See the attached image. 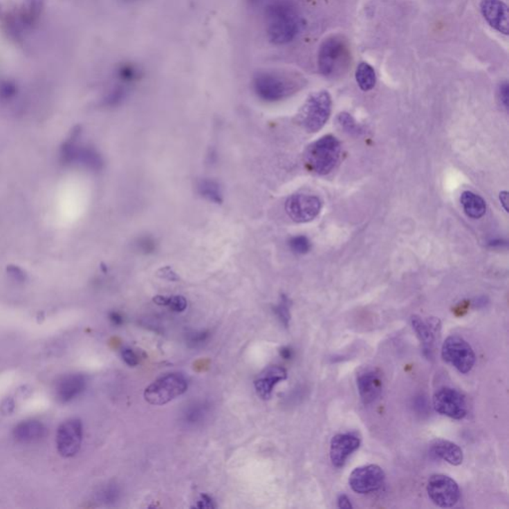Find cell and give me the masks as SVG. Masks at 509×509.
<instances>
[{"instance_id": "1", "label": "cell", "mask_w": 509, "mask_h": 509, "mask_svg": "<svg viewBox=\"0 0 509 509\" xmlns=\"http://www.w3.org/2000/svg\"><path fill=\"white\" fill-rule=\"evenodd\" d=\"M301 26L295 6L286 0H276L266 9V30L270 42L276 45L290 43Z\"/></svg>"}, {"instance_id": "2", "label": "cell", "mask_w": 509, "mask_h": 509, "mask_svg": "<svg viewBox=\"0 0 509 509\" xmlns=\"http://www.w3.org/2000/svg\"><path fill=\"white\" fill-rule=\"evenodd\" d=\"M318 69L329 79L340 78L351 63L349 42L340 35H333L322 42L318 51Z\"/></svg>"}, {"instance_id": "3", "label": "cell", "mask_w": 509, "mask_h": 509, "mask_svg": "<svg viewBox=\"0 0 509 509\" xmlns=\"http://www.w3.org/2000/svg\"><path fill=\"white\" fill-rule=\"evenodd\" d=\"M301 88V81L279 72H259L253 79V89L261 100L269 103L281 101Z\"/></svg>"}, {"instance_id": "4", "label": "cell", "mask_w": 509, "mask_h": 509, "mask_svg": "<svg viewBox=\"0 0 509 509\" xmlns=\"http://www.w3.org/2000/svg\"><path fill=\"white\" fill-rule=\"evenodd\" d=\"M342 154L340 140L333 136H326L313 142L306 149L304 161L311 172L320 175L331 174L337 165Z\"/></svg>"}, {"instance_id": "5", "label": "cell", "mask_w": 509, "mask_h": 509, "mask_svg": "<svg viewBox=\"0 0 509 509\" xmlns=\"http://www.w3.org/2000/svg\"><path fill=\"white\" fill-rule=\"evenodd\" d=\"M331 113V95L322 91L308 97L297 115V120L306 131L317 133L326 124Z\"/></svg>"}, {"instance_id": "6", "label": "cell", "mask_w": 509, "mask_h": 509, "mask_svg": "<svg viewBox=\"0 0 509 509\" xmlns=\"http://www.w3.org/2000/svg\"><path fill=\"white\" fill-rule=\"evenodd\" d=\"M188 383L179 373H170L160 377L145 391V399L151 405L161 406L184 394Z\"/></svg>"}, {"instance_id": "7", "label": "cell", "mask_w": 509, "mask_h": 509, "mask_svg": "<svg viewBox=\"0 0 509 509\" xmlns=\"http://www.w3.org/2000/svg\"><path fill=\"white\" fill-rule=\"evenodd\" d=\"M442 358L463 374L469 373L476 363L474 349L458 335L449 336L443 343Z\"/></svg>"}, {"instance_id": "8", "label": "cell", "mask_w": 509, "mask_h": 509, "mask_svg": "<svg viewBox=\"0 0 509 509\" xmlns=\"http://www.w3.org/2000/svg\"><path fill=\"white\" fill-rule=\"evenodd\" d=\"M427 492L431 501L443 508H453L461 497L458 483L445 474H434L429 477Z\"/></svg>"}, {"instance_id": "9", "label": "cell", "mask_w": 509, "mask_h": 509, "mask_svg": "<svg viewBox=\"0 0 509 509\" xmlns=\"http://www.w3.org/2000/svg\"><path fill=\"white\" fill-rule=\"evenodd\" d=\"M433 405L436 412L454 420L463 419L468 414L465 396L453 388L438 389L434 395Z\"/></svg>"}, {"instance_id": "10", "label": "cell", "mask_w": 509, "mask_h": 509, "mask_svg": "<svg viewBox=\"0 0 509 509\" xmlns=\"http://www.w3.org/2000/svg\"><path fill=\"white\" fill-rule=\"evenodd\" d=\"M385 481V472L377 465L359 467L349 476V485L353 492L366 494L380 490Z\"/></svg>"}, {"instance_id": "11", "label": "cell", "mask_w": 509, "mask_h": 509, "mask_svg": "<svg viewBox=\"0 0 509 509\" xmlns=\"http://www.w3.org/2000/svg\"><path fill=\"white\" fill-rule=\"evenodd\" d=\"M322 209V201L315 195L295 194L286 202V211L293 221L308 223L313 221Z\"/></svg>"}, {"instance_id": "12", "label": "cell", "mask_w": 509, "mask_h": 509, "mask_svg": "<svg viewBox=\"0 0 509 509\" xmlns=\"http://www.w3.org/2000/svg\"><path fill=\"white\" fill-rule=\"evenodd\" d=\"M82 440L83 426L81 421L77 419L68 420L59 427L57 432V449L64 458H71L78 453Z\"/></svg>"}, {"instance_id": "13", "label": "cell", "mask_w": 509, "mask_h": 509, "mask_svg": "<svg viewBox=\"0 0 509 509\" xmlns=\"http://www.w3.org/2000/svg\"><path fill=\"white\" fill-rule=\"evenodd\" d=\"M481 11L483 18L495 30L508 35L509 32L508 8L501 0H483Z\"/></svg>"}, {"instance_id": "14", "label": "cell", "mask_w": 509, "mask_h": 509, "mask_svg": "<svg viewBox=\"0 0 509 509\" xmlns=\"http://www.w3.org/2000/svg\"><path fill=\"white\" fill-rule=\"evenodd\" d=\"M360 447V440L351 434H338L331 443V461L335 468H342L347 459Z\"/></svg>"}, {"instance_id": "15", "label": "cell", "mask_w": 509, "mask_h": 509, "mask_svg": "<svg viewBox=\"0 0 509 509\" xmlns=\"http://www.w3.org/2000/svg\"><path fill=\"white\" fill-rule=\"evenodd\" d=\"M411 324L415 333H417L420 342L422 343L423 351L427 358H432L434 351V345L436 342V334H437L438 328L440 327L438 320L436 318H429L428 322H424L421 317L418 315H413L411 317Z\"/></svg>"}, {"instance_id": "16", "label": "cell", "mask_w": 509, "mask_h": 509, "mask_svg": "<svg viewBox=\"0 0 509 509\" xmlns=\"http://www.w3.org/2000/svg\"><path fill=\"white\" fill-rule=\"evenodd\" d=\"M288 378V372L284 367L278 365L269 366L254 380V388L259 396L263 400L270 399L275 386Z\"/></svg>"}, {"instance_id": "17", "label": "cell", "mask_w": 509, "mask_h": 509, "mask_svg": "<svg viewBox=\"0 0 509 509\" xmlns=\"http://www.w3.org/2000/svg\"><path fill=\"white\" fill-rule=\"evenodd\" d=\"M358 387L359 395L365 405L373 403L378 399L383 389V382L380 374L374 370L366 371L358 377Z\"/></svg>"}, {"instance_id": "18", "label": "cell", "mask_w": 509, "mask_h": 509, "mask_svg": "<svg viewBox=\"0 0 509 509\" xmlns=\"http://www.w3.org/2000/svg\"><path fill=\"white\" fill-rule=\"evenodd\" d=\"M86 379L81 374H71L64 376L56 386V397L62 403H68L81 395L85 390Z\"/></svg>"}, {"instance_id": "19", "label": "cell", "mask_w": 509, "mask_h": 509, "mask_svg": "<svg viewBox=\"0 0 509 509\" xmlns=\"http://www.w3.org/2000/svg\"><path fill=\"white\" fill-rule=\"evenodd\" d=\"M431 451L438 458L453 465H460L463 461V453L458 445L450 441L438 438L431 444Z\"/></svg>"}, {"instance_id": "20", "label": "cell", "mask_w": 509, "mask_h": 509, "mask_svg": "<svg viewBox=\"0 0 509 509\" xmlns=\"http://www.w3.org/2000/svg\"><path fill=\"white\" fill-rule=\"evenodd\" d=\"M47 429L42 423L38 421H25L15 427L13 435L18 442L30 444L45 437Z\"/></svg>"}, {"instance_id": "21", "label": "cell", "mask_w": 509, "mask_h": 509, "mask_svg": "<svg viewBox=\"0 0 509 509\" xmlns=\"http://www.w3.org/2000/svg\"><path fill=\"white\" fill-rule=\"evenodd\" d=\"M461 203L465 214L472 219H479L485 214L486 204L485 200L476 193L465 191L461 196Z\"/></svg>"}, {"instance_id": "22", "label": "cell", "mask_w": 509, "mask_h": 509, "mask_svg": "<svg viewBox=\"0 0 509 509\" xmlns=\"http://www.w3.org/2000/svg\"><path fill=\"white\" fill-rule=\"evenodd\" d=\"M210 407L204 402H196L186 408L183 413V422L187 426H197L202 424L208 416Z\"/></svg>"}, {"instance_id": "23", "label": "cell", "mask_w": 509, "mask_h": 509, "mask_svg": "<svg viewBox=\"0 0 509 509\" xmlns=\"http://www.w3.org/2000/svg\"><path fill=\"white\" fill-rule=\"evenodd\" d=\"M356 82L361 90L367 92L376 85V74L375 70L368 63L359 64L355 73Z\"/></svg>"}, {"instance_id": "24", "label": "cell", "mask_w": 509, "mask_h": 509, "mask_svg": "<svg viewBox=\"0 0 509 509\" xmlns=\"http://www.w3.org/2000/svg\"><path fill=\"white\" fill-rule=\"evenodd\" d=\"M199 194L204 198L209 200L216 204H221L223 202V193L219 183L210 179H202L199 181L198 186Z\"/></svg>"}, {"instance_id": "25", "label": "cell", "mask_w": 509, "mask_h": 509, "mask_svg": "<svg viewBox=\"0 0 509 509\" xmlns=\"http://www.w3.org/2000/svg\"><path fill=\"white\" fill-rule=\"evenodd\" d=\"M154 302L158 306H168L170 310L181 313L187 308V302L181 295H172V297H167V295H156L154 297Z\"/></svg>"}, {"instance_id": "26", "label": "cell", "mask_w": 509, "mask_h": 509, "mask_svg": "<svg viewBox=\"0 0 509 509\" xmlns=\"http://www.w3.org/2000/svg\"><path fill=\"white\" fill-rule=\"evenodd\" d=\"M290 301L286 295H283L281 297V301L279 304L275 306L274 311L276 313L277 317L279 318V322L281 324H284L286 327L288 326L290 320Z\"/></svg>"}, {"instance_id": "27", "label": "cell", "mask_w": 509, "mask_h": 509, "mask_svg": "<svg viewBox=\"0 0 509 509\" xmlns=\"http://www.w3.org/2000/svg\"><path fill=\"white\" fill-rule=\"evenodd\" d=\"M98 495H99L100 501L104 502V503H113L119 499L120 490L117 485L111 483V485L102 488Z\"/></svg>"}, {"instance_id": "28", "label": "cell", "mask_w": 509, "mask_h": 509, "mask_svg": "<svg viewBox=\"0 0 509 509\" xmlns=\"http://www.w3.org/2000/svg\"><path fill=\"white\" fill-rule=\"evenodd\" d=\"M338 122L345 131L351 135H359L361 133V127L356 124L353 118L347 113H342L338 115Z\"/></svg>"}, {"instance_id": "29", "label": "cell", "mask_w": 509, "mask_h": 509, "mask_svg": "<svg viewBox=\"0 0 509 509\" xmlns=\"http://www.w3.org/2000/svg\"><path fill=\"white\" fill-rule=\"evenodd\" d=\"M290 247L295 253L306 254L311 250V242L306 236H297L290 239Z\"/></svg>"}, {"instance_id": "30", "label": "cell", "mask_w": 509, "mask_h": 509, "mask_svg": "<svg viewBox=\"0 0 509 509\" xmlns=\"http://www.w3.org/2000/svg\"><path fill=\"white\" fill-rule=\"evenodd\" d=\"M17 94V86L11 81L0 82V100L9 101Z\"/></svg>"}, {"instance_id": "31", "label": "cell", "mask_w": 509, "mask_h": 509, "mask_svg": "<svg viewBox=\"0 0 509 509\" xmlns=\"http://www.w3.org/2000/svg\"><path fill=\"white\" fill-rule=\"evenodd\" d=\"M118 75H119V78L122 81L129 83V82H133V80L138 78V71L136 70L135 66L122 65L120 66L119 71H118Z\"/></svg>"}, {"instance_id": "32", "label": "cell", "mask_w": 509, "mask_h": 509, "mask_svg": "<svg viewBox=\"0 0 509 509\" xmlns=\"http://www.w3.org/2000/svg\"><path fill=\"white\" fill-rule=\"evenodd\" d=\"M499 98L502 106L504 107V109L508 110L509 99V86L508 82H504V83H502L501 85L499 86Z\"/></svg>"}, {"instance_id": "33", "label": "cell", "mask_w": 509, "mask_h": 509, "mask_svg": "<svg viewBox=\"0 0 509 509\" xmlns=\"http://www.w3.org/2000/svg\"><path fill=\"white\" fill-rule=\"evenodd\" d=\"M122 359H124V362H126L127 365L136 366L138 364V362H140L138 355H136L135 352H133L131 349H122Z\"/></svg>"}, {"instance_id": "34", "label": "cell", "mask_w": 509, "mask_h": 509, "mask_svg": "<svg viewBox=\"0 0 509 509\" xmlns=\"http://www.w3.org/2000/svg\"><path fill=\"white\" fill-rule=\"evenodd\" d=\"M158 276L160 277L161 279H167L170 281H179V277L170 267L161 268L160 270H158Z\"/></svg>"}, {"instance_id": "35", "label": "cell", "mask_w": 509, "mask_h": 509, "mask_svg": "<svg viewBox=\"0 0 509 509\" xmlns=\"http://www.w3.org/2000/svg\"><path fill=\"white\" fill-rule=\"evenodd\" d=\"M8 274L9 276L11 277L13 279H15L16 281H19V283H22V281H25V278H26V275H25V272L24 270L20 269V268L15 267V266H10V267L8 268Z\"/></svg>"}, {"instance_id": "36", "label": "cell", "mask_w": 509, "mask_h": 509, "mask_svg": "<svg viewBox=\"0 0 509 509\" xmlns=\"http://www.w3.org/2000/svg\"><path fill=\"white\" fill-rule=\"evenodd\" d=\"M124 95V91H122V89H115V90H113V92H111V94L109 95L107 102H108V104H117L118 103H120V101H122Z\"/></svg>"}, {"instance_id": "37", "label": "cell", "mask_w": 509, "mask_h": 509, "mask_svg": "<svg viewBox=\"0 0 509 509\" xmlns=\"http://www.w3.org/2000/svg\"><path fill=\"white\" fill-rule=\"evenodd\" d=\"M207 337H208V333H195L193 334H190L189 338H188V342H189L191 344L195 345V346H196V345L201 344V343L205 342Z\"/></svg>"}, {"instance_id": "38", "label": "cell", "mask_w": 509, "mask_h": 509, "mask_svg": "<svg viewBox=\"0 0 509 509\" xmlns=\"http://www.w3.org/2000/svg\"><path fill=\"white\" fill-rule=\"evenodd\" d=\"M197 508H214V506H213L212 499H211L210 497H207V495L204 494L202 495L201 499H199L198 503H197Z\"/></svg>"}, {"instance_id": "39", "label": "cell", "mask_w": 509, "mask_h": 509, "mask_svg": "<svg viewBox=\"0 0 509 509\" xmlns=\"http://www.w3.org/2000/svg\"><path fill=\"white\" fill-rule=\"evenodd\" d=\"M338 508H352L351 502H350L349 497L345 494H340L337 499Z\"/></svg>"}, {"instance_id": "40", "label": "cell", "mask_w": 509, "mask_h": 509, "mask_svg": "<svg viewBox=\"0 0 509 509\" xmlns=\"http://www.w3.org/2000/svg\"><path fill=\"white\" fill-rule=\"evenodd\" d=\"M13 407H15V404H13V402L11 401V400H6V401L4 402L3 404H2L1 411L4 414L11 413L12 412Z\"/></svg>"}, {"instance_id": "41", "label": "cell", "mask_w": 509, "mask_h": 509, "mask_svg": "<svg viewBox=\"0 0 509 509\" xmlns=\"http://www.w3.org/2000/svg\"><path fill=\"white\" fill-rule=\"evenodd\" d=\"M110 318L111 322H113L115 326H120V324H122V322H124L122 315H119L118 313H111Z\"/></svg>"}, {"instance_id": "42", "label": "cell", "mask_w": 509, "mask_h": 509, "mask_svg": "<svg viewBox=\"0 0 509 509\" xmlns=\"http://www.w3.org/2000/svg\"><path fill=\"white\" fill-rule=\"evenodd\" d=\"M508 193L506 192V191H503V192H501V195H499V198H501V202L502 203V205H503L504 209H506V211L508 210Z\"/></svg>"}, {"instance_id": "43", "label": "cell", "mask_w": 509, "mask_h": 509, "mask_svg": "<svg viewBox=\"0 0 509 509\" xmlns=\"http://www.w3.org/2000/svg\"><path fill=\"white\" fill-rule=\"evenodd\" d=\"M281 355L285 358H290V351H286V349L281 350Z\"/></svg>"}, {"instance_id": "44", "label": "cell", "mask_w": 509, "mask_h": 509, "mask_svg": "<svg viewBox=\"0 0 509 509\" xmlns=\"http://www.w3.org/2000/svg\"><path fill=\"white\" fill-rule=\"evenodd\" d=\"M251 1H256V0H251Z\"/></svg>"}]
</instances>
